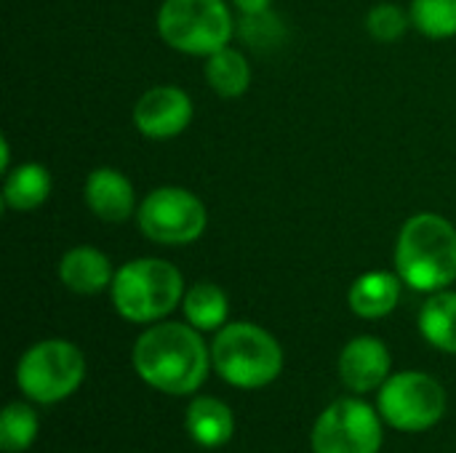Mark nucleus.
Listing matches in <instances>:
<instances>
[{
	"label": "nucleus",
	"mask_w": 456,
	"mask_h": 453,
	"mask_svg": "<svg viewBox=\"0 0 456 453\" xmlns=\"http://www.w3.org/2000/svg\"><path fill=\"white\" fill-rule=\"evenodd\" d=\"M206 80L224 99L243 96L251 85V64L240 51L227 45L206 56Z\"/></svg>",
	"instance_id": "f3484780"
},
{
	"label": "nucleus",
	"mask_w": 456,
	"mask_h": 453,
	"mask_svg": "<svg viewBox=\"0 0 456 453\" xmlns=\"http://www.w3.org/2000/svg\"><path fill=\"white\" fill-rule=\"evenodd\" d=\"M86 206L110 224H120L134 214V187L115 168H96L88 174L83 187Z\"/></svg>",
	"instance_id": "f8f14e48"
},
{
	"label": "nucleus",
	"mask_w": 456,
	"mask_h": 453,
	"mask_svg": "<svg viewBox=\"0 0 456 453\" xmlns=\"http://www.w3.org/2000/svg\"><path fill=\"white\" fill-rule=\"evenodd\" d=\"M86 376L83 352L61 339H48L29 347L16 368V382L35 403H56L72 395Z\"/></svg>",
	"instance_id": "423d86ee"
},
{
	"label": "nucleus",
	"mask_w": 456,
	"mask_h": 453,
	"mask_svg": "<svg viewBox=\"0 0 456 453\" xmlns=\"http://www.w3.org/2000/svg\"><path fill=\"white\" fill-rule=\"evenodd\" d=\"M51 195V174L40 163H21L5 174L3 203L11 211H32Z\"/></svg>",
	"instance_id": "dca6fc26"
},
{
	"label": "nucleus",
	"mask_w": 456,
	"mask_h": 453,
	"mask_svg": "<svg viewBox=\"0 0 456 453\" xmlns=\"http://www.w3.org/2000/svg\"><path fill=\"white\" fill-rule=\"evenodd\" d=\"M158 32L174 51L211 56L230 45L235 19L224 0H166L158 11Z\"/></svg>",
	"instance_id": "39448f33"
},
{
	"label": "nucleus",
	"mask_w": 456,
	"mask_h": 453,
	"mask_svg": "<svg viewBox=\"0 0 456 453\" xmlns=\"http://www.w3.org/2000/svg\"><path fill=\"white\" fill-rule=\"evenodd\" d=\"M395 270L414 291H444L456 280V227L438 214L411 216L395 243Z\"/></svg>",
	"instance_id": "f03ea898"
},
{
	"label": "nucleus",
	"mask_w": 456,
	"mask_h": 453,
	"mask_svg": "<svg viewBox=\"0 0 456 453\" xmlns=\"http://www.w3.org/2000/svg\"><path fill=\"white\" fill-rule=\"evenodd\" d=\"M409 21H411V16H406V11L401 5H395V3H379V5H374L369 11L366 29L379 43H395L406 32Z\"/></svg>",
	"instance_id": "5701e85b"
},
{
	"label": "nucleus",
	"mask_w": 456,
	"mask_h": 453,
	"mask_svg": "<svg viewBox=\"0 0 456 453\" xmlns=\"http://www.w3.org/2000/svg\"><path fill=\"white\" fill-rule=\"evenodd\" d=\"M382 425L361 400H337L329 406L313 430L315 453H379Z\"/></svg>",
	"instance_id": "1a4fd4ad"
},
{
	"label": "nucleus",
	"mask_w": 456,
	"mask_h": 453,
	"mask_svg": "<svg viewBox=\"0 0 456 453\" xmlns=\"http://www.w3.org/2000/svg\"><path fill=\"white\" fill-rule=\"evenodd\" d=\"M379 411L390 427L403 433H422L441 422L446 411V392L428 374H398L385 382L379 392Z\"/></svg>",
	"instance_id": "6e6552de"
},
{
	"label": "nucleus",
	"mask_w": 456,
	"mask_h": 453,
	"mask_svg": "<svg viewBox=\"0 0 456 453\" xmlns=\"http://www.w3.org/2000/svg\"><path fill=\"white\" fill-rule=\"evenodd\" d=\"M59 280L75 291V294H99L107 286H112L115 272L110 259L91 246H77L72 251H67L59 262Z\"/></svg>",
	"instance_id": "ddd939ff"
},
{
	"label": "nucleus",
	"mask_w": 456,
	"mask_h": 453,
	"mask_svg": "<svg viewBox=\"0 0 456 453\" xmlns=\"http://www.w3.org/2000/svg\"><path fill=\"white\" fill-rule=\"evenodd\" d=\"M216 374L240 390H256L278 379L283 368L281 344L254 323L224 326L211 347Z\"/></svg>",
	"instance_id": "20e7f679"
},
{
	"label": "nucleus",
	"mask_w": 456,
	"mask_h": 453,
	"mask_svg": "<svg viewBox=\"0 0 456 453\" xmlns=\"http://www.w3.org/2000/svg\"><path fill=\"white\" fill-rule=\"evenodd\" d=\"M192 120V99L176 85H155L134 107V123L147 139H174Z\"/></svg>",
	"instance_id": "9d476101"
},
{
	"label": "nucleus",
	"mask_w": 456,
	"mask_h": 453,
	"mask_svg": "<svg viewBox=\"0 0 456 453\" xmlns=\"http://www.w3.org/2000/svg\"><path fill=\"white\" fill-rule=\"evenodd\" d=\"M419 331L422 336L444 350L456 355V294L454 291H441L430 296L419 312Z\"/></svg>",
	"instance_id": "a211bd4d"
},
{
	"label": "nucleus",
	"mask_w": 456,
	"mask_h": 453,
	"mask_svg": "<svg viewBox=\"0 0 456 453\" xmlns=\"http://www.w3.org/2000/svg\"><path fill=\"white\" fill-rule=\"evenodd\" d=\"M110 288L115 310L131 323L160 320L184 299L182 272L163 259H134L123 264Z\"/></svg>",
	"instance_id": "7ed1b4c3"
},
{
	"label": "nucleus",
	"mask_w": 456,
	"mask_h": 453,
	"mask_svg": "<svg viewBox=\"0 0 456 453\" xmlns=\"http://www.w3.org/2000/svg\"><path fill=\"white\" fill-rule=\"evenodd\" d=\"M187 433L203 449H219L235 433L232 411L214 398H198L187 409Z\"/></svg>",
	"instance_id": "2eb2a0df"
},
{
	"label": "nucleus",
	"mask_w": 456,
	"mask_h": 453,
	"mask_svg": "<svg viewBox=\"0 0 456 453\" xmlns=\"http://www.w3.org/2000/svg\"><path fill=\"white\" fill-rule=\"evenodd\" d=\"M387 374H390V352L379 339L358 336L342 350L339 376L345 387H350L353 392H369L385 384Z\"/></svg>",
	"instance_id": "9b49d317"
},
{
	"label": "nucleus",
	"mask_w": 456,
	"mask_h": 453,
	"mask_svg": "<svg viewBox=\"0 0 456 453\" xmlns=\"http://www.w3.org/2000/svg\"><path fill=\"white\" fill-rule=\"evenodd\" d=\"M411 24L428 37H454L456 0H411Z\"/></svg>",
	"instance_id": "aec40b11"
},
{
	"label": "nucleus",
	"mask_w": 456,
	"mask_h": 453,
	"mask_svg": "<svg viewBox=\"0 0 456 453\" xmlns=\"http://www.w3.org/2000/svg\"><path fill=\"white\" fill-rule=\"evenodd\" d=\"M211 355L198 328L184 323H160L144 331L134 347L139 376L168 395L195 392L208 374Z\"/></svg>",
	"instance_id": "f257e3e1"
},
{
	"label": "nucleus",
	"mask_w": 456,
	"mask_h": 453,
	"mask_svg": "<svg viewBox=\"0 0 456 453\" xmlns=\"http://www.w3.org/2000/svg\"><path fill=\"white\" fill-rule=\"evenodd\" d=\"M240 37L256 51H270L278 48L286 40V29L283 21L273 13V11H262V13H243L240 24H238Z\"/></svg>",
	"instance_id": "4be33fe9"
},
{
	"label": "nucleus",
	"mask_w": 456,
	"mask_h": 453,
	"mask_svg": "<svg viewBox=\"0 0 456 453\" xmlns=\"http://www.w3.org/2000/svg\"><path fill=\"white\" fill-rule=\"evenodd\" d=\"M240 13H262V11H270L273 0H230Z\"/></svg>",
	"instance_id": "b1692460"
},
{
	"label": "nucleus",
	"mask_w": 456,
	"mask_h": 453,
	"mask_svg": "<svg viewBox=\"0 0 456 453\" xmlns=\"http://www.w3.org/2000/svg\"><path fill=\"white\" fill-rule=\"evenodd\" d=\"M139 230L147 240L160 246H187L195 243L206 230V206L198 195L182 187H160L152 190L139 211Z\"/></svg>",
	"instance_id": "0eeeda50"
},
{
	"label": "nucleus",
	"mask_w": 456,
	"mask_h": 453,
	"mask_svg": "<svg viewBox=\"0 0 456 453\" xmlns=\"http://www.w3.org/2000/svg\"><path fill=\"white\" fill-rule=\"evenodd\" d=\"M182 302H184V318L198 331L222 328L224 320H227V312H230L224 291L219 286H214V283H195L184 294Z\"/></svg>",
	"instance_id": "6ab92c4d"
},
{
	"label": "nucleus",
	"mask_w": 456,
	"mask_h": 453,
	"mask_svg": "<svg viewBox=\"0 0 456 453\" xmlns=\"http://www.w3.org/2000/svg\"><path fill=\"white\" fill-rule=\"evenodd\" d=\"M401 283H403L401 275L382 272V270L361 275L350 288L353 312L358 318H369V320L390 315L395 310L398 299H401Z\"/></svg>",
	"instance_id": "4468645a"
},
{
	"label": "nucleus",
	"mask_w": 456,
	"mask_h": 453,
	"mask_svg": "<svg viewBox=\"0 0 456 453\" xmlns=\"http://www.w3.org/2000/svg\"><path fill=\"white\" fill-rule=\"evenodd\" d=\"M37 435V417L24 403H11L0 417V449L8 453L27 451Z\"/></svg>",
	"instance_id": "412c9836"
}]
</instances>
